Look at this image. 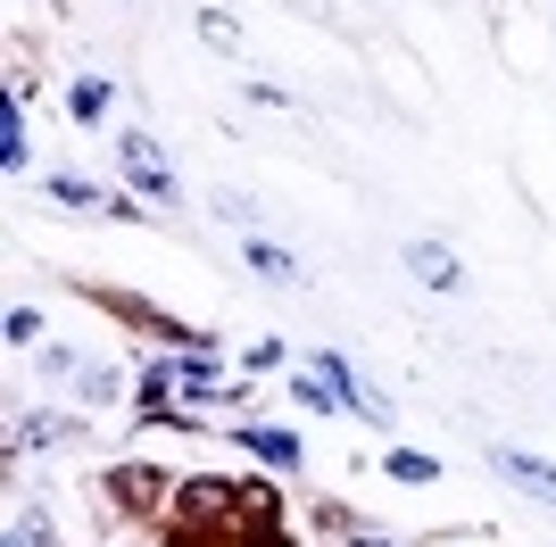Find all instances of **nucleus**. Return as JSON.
<instances>
[{
	"label": "nucleus",
	"instance_id": "obj_1",
	"mask_svg": "<svg viewBox=\"0 0 556 547\" xmlns=\"http://www.w3.org/2000/svg\"><path fill=\"white\" fill-rule=\"evenodd\" d=\"M216 514H241V481H184V489L166 498V523L184 531V539H200Z\"/></svg>",
	"mask_w": 556,
	"mask_h": 547
},
{
	"label": "nucleus",
	"instance_id": "obj_2",
	"mask_svg": "<svg viewBox=\"0 0 556 547\" xmlns=\"http://www.w3.org/2000/svg\"><path fill=\"white\" fill-rule=\"evenodd\" d=\"M116 158H125V175H134L141 200L175 207V175H166V158H159V141H150V133H125V141H116Z\"/></svg>",
	"mask_w": 556,
	"mask_h": 547
},
{
	"label": "nucleus",
	"instance_id": "obj_3",
	"mask_svg": "<svg viewBox=\"0 0 556 547\" xmlns=\"http://www.w3.org/2000/svg\"><path fill=\"white\" fill-rule=\"evenodd\" d=\"M490 465H498V481H507V489L556 506V465H548V456H532V448H490Z\"/></svg>",
	"mask_w": 556,
	"mask_h": 547
},
{
	"label": "nucleus",
	"instance_id": "obj_4",
	"mask_svg": "<svg viewBox=\"0 0 556 547\" xmlns=\"http://www.w3.org/2000/svg\"><path fill=\"white\" fill-rule=\"evenodd\" d=\"M407 274L416 282H432V291H457V250H441V241H407Z\"/></svg>",
	"mask_w": 556,
	"mask_h": 547
},
{
	"label": "nucleus",
	"instance_id": "obj_5",
	"mask_svg": "<svg viewBox=\"0 0 556 547\" xmlns=\"http://www.w3.org/2000/svg\"><path fill=\"white\" fill-rule=\"evenodd\" d=\"M232 440H241L250 456H266V465H300V432H257V423H241Z\"/></svg>",
	"mask_w": 556,
	"mask_h": 547
},
{
	"label": "nucleus",
	"instance_id": "obj_6",
	"mask_svg": "<svg viewBox=\"0 0 556 547\" xmlns=\"http://www.w3.org/2000/svg\"><path fill=\"white\" fill-rule=\"evenodd\" d=\"M0 166H9V175L25 166V109H17V91H0Z\"/></svg>",
	"mask_w": 556,
	"mask_h": 547
},
{
	"label": "nucleus",
	"instance_id": "obj_7",
	"mask_svg": "<svg viewBox=\"0 0 556 547\" xmlns=\"http://www.w3.org/2000/svg\"><path fill=\"white\" fill-rule=\"evenodd\" d=\"M241 257H250V266L266 274V282H307V266H300V257H291V250H275V241H250V250H241Z\"/></svg>",
	"mask_w": 556,
	"mask_h": 547
},
{
	"label": "nucleus",
	"instance_id": "obj_8",
	"mask_svg": "<svg viewBox=\"0 0 556 547\" xmlns=\"http://www.w3.org/2000/svg\"><path fill=\"white\" fill-rule=\"evenodd\" d=\"M109 100H116V84H109V75H84V84L67 91V109L84 116V125H92V116H109Z\"/></svg>",
	"mask_w": 556,
	"mask_h": 547
},
{
	"label": "nucleus",
	"instance_id": "obj_9",
	"mask_svg": "<svg viewBox=\"0 0 556 547\" xmlns=\"http://www.w3.org/2000/svg\"><path fill=\"white\" fill-rule=\"evenodd\" d=\"M50 191H59V200H67V207H92V216H109V191H100V182H75V175H50Z\"/></svg>",
	"mask_w": 556,
	"mask_h": 547
},
{
	"label": "nucleus",
	"instance_id": "obj_10",
	"mask_svg": "<svg viewBox=\"0 0 556 547\" xmlns=\"http://www.w3.org/2000/svg\"><path fill=\"white\" fill-rule=\"evenodd\" d=\"M116 498H125V506H150V498H159V473H150V465H116Z\"/></svg>",
	"mask_w": 556,
	"mask_h": 547
},
{
	"label": "nucleus",
	"instance_id": "obj_11",
	"mask_svg": "<svg viewBox=\"0 0 556 547\" xmlns=\"http://www.w3.org/2000/svg\"><path fill=\"white\" fill-rule=\"evenodd\" d=\"M432 473H441V465H432V456H416V448L391 456V481H432Z\"/></svg>",
	"mask_w": 556,
	"mask_h": 547
},
{
	"label": "nucleus",
	"instance_id": "obj_12",
	"mask_svg": "<svg viewBox=\"0 0 556 547\" xmlns=\"http://www.w3.org/2000/svg\"><path fill=\"white\" fill-rule=\"evenodd\" d=\"M42 341V316H34V307H17V316H9V348H34Z\"/></svg>",
	"mask_w": 556,
	"mask_h": 547
},
{
	"label": "nucleus",
	"instance_id": "obj_13",
	"mask_svg": "<svg viewBox=\"0 0 556 547\" xmlns=\"http://www.w3.org/2000/svg\"><path fill=\"white\" fill-rule=\"evenodd\" d=\"M9 547H25V531H17V539H9Z\"/></svg>",
	"mask_w": 556,
	"mask_h": 547
}]
</instances>
